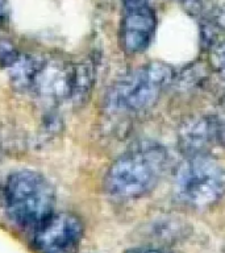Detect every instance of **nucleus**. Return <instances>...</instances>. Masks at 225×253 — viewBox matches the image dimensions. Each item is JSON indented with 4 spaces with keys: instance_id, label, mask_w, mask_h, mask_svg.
I'll return each mask as SVG.
<instances>
[{
    "instance_id": "9d476101",
    "label": "nucleus",
    "mask_w": 225,
    "mask_h": 253,
    "mask_svg": "<svg viewBox=\"0 0 225 253\" xmlns=\"http://www.w3.org/2000/svg\"><path fill=\"white\" fill-rule=\"evenodd\" d=\"M21 55L13 42L8 40H0V69L8 70Z\"/></svg>"
},
{
    "instance_id": "39448f33",
    "label": "nucleus",
    "mask_w": 225,
    "mask_h": 253,
    "mask_svg": "<svg viewBox=\"0 0 225 253\" xmlns=\"http://www.w3.org/2000/svg\"><path fill=\"white\" fill-rule=\"evenodd\" d=\"M84 235L82 219L73 212H54L33 231L37 253H76Z\"/></svg>"
},
{
    "instance_id": "f257e3e1",
    "label": "nucleus",
    "mask_w": 225,
    "mask_h": 253,
    "mask_svg": "<svg viewBox=\"0 0 225 253\" xmlns=\"http://www.w3.org/2000/svg\"><path fill=\"white\" fill-rule=\"evenodd\" d=\"M169 161L165 148L142 144L133 148L110 166L104 189L117 199H137L151 193L163 175Z\"/></svg>"
},
{
    "instance_id": "0eeeda50",
    "label": "nucleus",
    "mask_w": 225,
    "mask_h": 253,
    "mask_svg": "<svg viewBox=\"0 0 225 253\" xmlns=\"http://www.w3.org/2000/svg\"><path fill=\"white\" fill-rule=\"evenodd\" d=\"M219 126L220 122L212 116H199L186 120L178 132V146L186 158L208 154L211 146L219 142Z\"/></svg>"
},
{
    "instance_id": "9b49d317",
    "label": "nucleus",
    "mask_w": 225,
    "mask_h": 253,
    "mask_svg": "<svg viewBox=\"0 0 225 253\" xmlns=\"http://www.w3.org/2000/svg\"><path fill=\"white\" fill-rule=\"evenodd\" d=\"M126 253H175V252L165 248H155V247H138V248L129 249Z\"/></svg>"
},
{
    "instance_id": "f8f14e48",
    "label": "nucleus",
    "mask_w": 225,
    "mask_h": 253,
    "mask_svg": "<svg viewBox=\"0 0 225 253\" xmlns=\"http://www.w3.org/2000/svg\"><path fill=\"white\" fill-rule=\"evenodd\" d=\"M9 21V5L7 0H0V28Z\"/></svg>"
},
{
    "instance_id": "4468645a",
    "label": "nucleus",
    "mask_w": 225,
    "mask_h": 253,
    "mask_svg": "<svg viewBox=\"0 0 225 253\" xmlns=\"http://www.w3.org/2000/svg\"><path fill=\"white\" fill-rule=\"evenodd\" d=\"M217 140L220 142L221 145L225 148V124H221L219 126V134H217Z\"/></svg>"
},
{
    "instance_id": "6e6552de",
    "label": "nucleus",
    "mask_w": 225,
    "mask_h": 253,
    "mask_svg": "<svg viewBox=\"0 0 225 253\" xmlns=\"http://www.w3.org/2000/svg\"><path fill=\"white\" fill-rule=\"evenodd\" d=\"M96 78V63L92 59H84L75 63L74 67V91L71 102L82 104L90 96Z\"/></svg>"
},
{
    "instance_id": "423d86ee",
    "label": "nucleus",
    "mask_w": 225,
    "mask_h": 253,
    "mask_svg": "<svg viewBox=\"0 0 225 253\" xmlns=\"http://www.w3.org/2000/svg\"><path fill=\"white\" fill-rule=\"evenodd\" d=\"M157 27V17L149 3L124 1L118 41L128 54H137L149 46Z\"/></svg>"
},
{
    "instance_id": "20e7f679",
    "label": "nucleus",
    "mask_w": 225,
    "mask_h": 253,
    "mask_svg": "<svg viewBox=\"0 0 225 253\" xmlns=\"http://www.w3.org/2000/svg\"><path fill=\"white\" fill-rule=\"evenodd\" d=\"M173 67L149 62L118 78L107 92L106 106L112 112H138L157 102L173 79Z\"/></svg>"
},
{
    "instance_id": "7ed1b4c3",
    "label": "nucleus",
    "mask_w": 225,
    "mask_h": 253,
    "mask_svg": "<svg viewBox=\"0 0 225 253\" xmlns=\"http://www.w3.org/2000/svg\"><path fill=\"white\" fill-rule=\"evenodd\" d=\"M174 194L191 209L212 207L225 195V165L209 154L187 157L174 175Z\"/></svg>"
},
{
    "instance_id": "ddd939ff",
    "label": "nucleus",
    "mask_w": 225,
    "mask_h": 253,
    "mask_svg": "<svg viewBox=\"0 0 225 253\" xmlns=\"http://www.w3.org/2000/svg\"><path fill=\"white\" fill-rule=\"evenodd\" d=\"M216 25L225 31V3L216 12Z\"/></svg>"
},
{
    "instance_id": "f03ea898",
    "label": "nucleus",
    "mask_w": 225,
    "mask_h": 253,
    "mask_svg": "<svg viewBox=\"0 0 225 253\" xmlns=\"http://www.w3.org/2000/svg\"><path fill=\"white\" fill-rule=\"evenodd\" d=\"M3 198L8 219L19 228L36 231L54 213V187L35 170L11 174L4 186Z\"/></svg>"
},
{
    "instance_id": "1a4fd4ad",
    "label": "nucleus",
    "mask_w": 225,
    "mask_h": 253,
    "mask_svg": "<svg viewBox=\"0 0 225 253\" xmlns=\"http://www.w3.org/2000/svg\"><path fill=\"white\" fill-rule=\"evenodd\" d=\"M209 62L219 78L225 83V37H217L209 45Z\"/></svg>"
}]
</instances>
